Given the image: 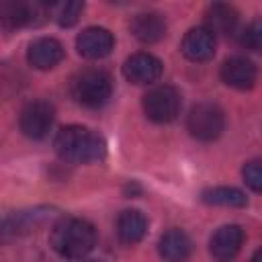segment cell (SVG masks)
I'll list each match as a JSON object with an SVG mask.
<instances>
[{
    "mask_svg": "<svg viewBox=\"0 0 262 262\" xmlns=\"http://www.w3.org/2000/svg\"><path fill=\"white\" fill-rule=\"evenodd\" d=\"M57 156L68 164H90L102 160L106 145L98 133L82 125H68L53 139Z\"/></svg>",
    "mask_w": 262,
    "mask_h": 262,
    "instance_id": "cell-1",
    "label": "cell"
},
{
    "mask_svg": "<svg viewBox=\"0 0 262 262\" xmlns=\"http://www.w3.org/2000/svg\"><path fill=\"white\" fill-rule=\"evenodd\" d=\"M51 248L68 260H80L96 246V229L82 217H63L51 227Z\"/></svg>",
    "mask_w": 262,
    "mask_h": 262,
    "instance_id": "cell-2",
    "label": "cell"
},
{
    "mask_svg": "<svg viewBox=\"0 0 262 262\" xmlns=\"http://www.w3.org/2000/svg\"><path fill=\"white\" fill-rule=\"evenodd\" d=\"M70 92L78 104L86 108H98L111 98L113 80L100 68H84L72 76Z\"/></svg>",
    "mask_w": 262,
    "mask_h": 262,
    "instance_id": "cell-3",
    "label": "cell"
},
{
    "mask_svg": "<svg viewBox=\"0 0 262 262\" xmlns=\"http://www.w3.org/2000/svg\"><path fill=\"white\" fill-rule=\"evenodd\" d=\"M182 106L180 92L170 84L154 86L143 94V113L154 123H170L178 117Z\"/></svg>",
    "mask_w": 262,
    "mask_h": 262,
    "instance_id": "cell-4",
    "label": "cell"
},
{
    "mask_svg": "<svg viewBox=\"0 0 262 262\" xmlns=\"http://www.w3.org/2000/svg\"><path fill=\"white\" fill-rule=\"evenodd\" d=\"M186 129L199 141H213L225 129V115L213 102H199L186 117Z\"/></svg>",
    "mask_w": 262,
    "mask_h": 262,
    "instance_id": "cell-5",
    "label": "cell"
},
{
    "mask_svg": "<svg viewBox=\"0 0 262 262\" xmlns=\"http://www.w3.org/2000/svg\"><path fill=\"white\" fill-rule=\"evenodd\" d=\"M55 111L47 100H31L23 106L18 127L29 139H43L53 127Z\"/></svg>",
    "mask_w": 262,
    "mask_h": 262,
    "instance_id": "cell-6",
    "label": "cell"
},
{
    "mask_svg": "<svg viewBox=\"0 0 262 262\" xmlns=\"http://www.w3.org/2000/svg\"><path fill=\"white\" fill-rule=\"evenodd\" d=\"M47 14V6L39 2H4L0 6V20L6 29H18L27 25H39Z\"/></svg>",
    "mask_w": 262,
    "mask_h": 262,
    "instance_id": "cell-7",
    "label": "cell"
},
{
    "mask_svg": "<svg viewBox=\"0 0 262 262\" xmlns=\"http://www.w3.org/2000/svg\"><path fill=\"white\" fill-rule=\"evenodd\" d=\"M115 37L102 27H88L76 37V49L86 59H102L113 51Z\"/></svg>",
    "mask_w": 262,
    "mask_h": 262,
    "instance_id": "cell-8",
    "label": "cell"
},
{
    "mask_svg": "<svg viewBox=\"0 0 262 262\" xmlns=\"http://www.w3.org/2000/svg\"><path fill=\"white\" fill-rule=\"evenodd\" d=\"M123 74L129 82L143 86V84H154L162 76V61L151 55V53H133L131 57L125 59Z\"/></svg>",
    "mask_w": 262,
    "mask_h": 262,
    "instance_id": "cell-9",
    "label": "cell"
},
{
    "mask_svg": "<svg viewBox=\"0 0 262 262\" xmlns=\"http://www.w3.org/2000/svg\"><path fill=\"white\" fill-rule=\"evenodd\" d=\"M256 78H258V70L248 57L235 55L225 59L221 66V80L231 88L248 90L256 84Z\"/></svg>",
    "mask_w": 262,
    "mask_h": 262,
    "instance_id": "cell-10",
    "label": "cell"
},
{
    "mask_svg": "<svg viewBox=\"0 0 262 262\" xmlns=\"http://www.w3.org/2000/svg\"><path fill=\"white\" fill-rule=\"evenodd\" d=\"M244 244V229L235 223L221 225L209 239V250L217 260H231Z\"/></svg>",
    "mask_w": 262,
    "mask_h": 262,
    "instance_id": "cell-11",
    "label": "cell"
},
{
    "mask_svg": "<svg viewBox=\"0 0 262 262\" xmlns=\"http://www.w3.org/2000/svg\"><path fill=\"white\" fill-rule=\"evenodd\" d=\"M63 59V45L53 37H39L27 49V61L37 70H51Z\"/></svg>",
    "mask_w": 262,
    "mask_h": 262,
    "instance_id": "cell-12",
    "label": "cell"
},
{
    "mask_svg": "<svg viewBox=\"0 0 262 262\" xmlns=\"http://www.w3.org/2000/svg\"><path fill=\"white\" fill-rule=\"evenodd\" d=\"M180 49L190 61H207L215 53V35L205 27H194L184 35Z\"/></svg>",
    "mask_w": 262,
    "mask_h": 262,
    "instance_id": "cell-13",
    "label": "cell"
},
{
    "mask_svg": "<svg viewBox=\"0 0 262 262\" xmlns=\"http://www.w3.org/2000/svg\"><path fill=\"white\" fill-rule=\"evenodd\" d=\"M158 250L166 262H188V258L192 254V242L186 235V231L172 227L162 233Z\"/></svg>",
    "mask_w": 262,
    "mask_h": 262,
    "instance_id": "cell-14",
    "label": "cell"
},
{
    "mask_svg": "<svg viewBox=\"0 0 262 262\" xmlns=\"http://www.w3.org/2000/svg\"><path fill=\"white\" fill-rule=\"evenodd\" d=\"M129 29L141 43H156L166 35V20L160 12H139L131 18Z\"/></svg>",
    "mask_w": 262,
    "mask_h": 262,
    "instance_id": "cell-15",
    "label": "cell"
},
{
    "mask_svg": "<svg viewBox=\"0 0 262 262\" xmlns=\"http://www.w3.org/2000/svg\"><path fill=\"white\" fill-rule=\"evenodd\" d=\"M147 231V219L137 209H127L117 217V235L123 244H137Z\"/></svg>",
    "mask_w": 262,
    "mask_h": 262,
    "instance_id": "cell-16",
    "label": "cell"
},
{
    "mask_svg": "<svg viewBox=\"0 0 262 262\" xmlns=\"http://www.w3.org/2000/svg\"><path fill=\"white\" fill-rule=\"evenodd\" d=\"M237 25V10L229 4H221L215 2L211 6H207L205 10V29H209L213 35L215 33H231Z\"/></svg>",
    "mask_w": 262,
    "mask_h": 262,
    "instance_id": "cell-17",
    "label": "cell"
},
{
    "mask_svg": "<svg viewBox=\"0 0 262 262\" xmlns=\"http://www.w3.org/2000/svg\"><path fill=\"white\" fill-rule=\"evenodd\" d=\"M203 203L207 205H217V207H246L248 199L239 188L233 186H215L207 188L201 194Z\"/></svg>",
    "mask_w": 262,
    "mask_h": 262,
    "instance_id": "cell-18",
    "label": "cell"
},
{
    "mask_svg": "<svg viewBox=\"0 0 262 262\" xmlns=\"http://www.w3.org/2000/svg\"><path fill=\"white\" fill-rule=\"evenodd\" d=\"M82 10H84V2L61 0V2H51L47 6V16H51L59 27H72L78 23Z\"/></svg>",
    "mask_w": 262,
    "mask_h": 262,
    "instance_id": "cell-19",
    "label": "cell"
},
{
    "mask_svg": "<svg viewBox=\"0 0 262 262\" xmlns=\"http://www.w3.org/2000/svg\"><path fill=\"white\" fill-rule=\"evenodd\" d=\"M43 219L41 211H20L16 215H10L4 219V233H23L35 227L37 221Z\"/></svg>",
    "mask_w": 262,
    "mask_h": 262,
    "instance_id": "cell-20",
    "label": "cell"
},
{
    "mask_svg": "<svg viewBox=\"0 0 262 262\" xmlns=\"http://www.w3.org/2000/svg\"><path fill=\"white\" fill-rule=\"evenodd\" d=\"M242 178L254 192H262V158L246 162L242 168Z\"/></svg>",
    "mask_w": 262,
    "mask_h": 262,
    "instance_id": "cell-21",
    "label": "cell"
},
{
    "mask_svg": "<svg viewBox=\"0 0 262 262\" xmlns=\"http://www.w3.org/2000/svg\"><path fill=\"white\" fill-rule=\"evenodd\" d=\"M242 43L248 49L262 55V18H258V20H254L246 27V31L242 35Z\"/></svg>",
    "mask_w": 262,
    "mask_h": 262,
    "instance_id": "cell-22",
    "label": "cell"
},
{
    "mask_svg": "<svg viewBox=\"0 0 262 262\" xmlns=\"http://www.w3.org/2000/svg\"><path fill=\"white\" fill-rule=\"evenodd\" d=\"M250 262H262V248L254 252V256H252V260H250Z\"/></svg>",
    "mask_w": 262,
    "mask_h": 262,
    "instance_id": "cell-23",
    "label": "cell"
}]
</instances>
